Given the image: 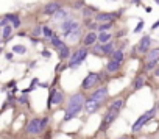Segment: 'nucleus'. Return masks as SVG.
<instances>
[{"label":"nucleus","instance_id":"1","mask_svg":"<svg viewBox=\"0 0 159 139\" xmlns=\"http://www.w3.org/2000/svg\"><path fill=\"white\" fill-rule=\"evenodd\" d=\"M86 105V100H84V95L83 94H73L70 99H69V103L66 106V114H64V122H69L72 120L75 116L80 114Z\"/></svg>","mask_w":159,"mask_h":139},{"label":"nucleus","instance_id":"2","mask_svg":"<svg viewBox=\"0 0 159 139\" xmlns=\"http://www.w3.org/2000/svg\"><path fill=\"white\" fill-rule=\"evenodd\" d=\"M47 122H48L47 117H42V119L36 117V119L30 120V123L27 125V133L28 134H38V133H41L42 130H45Z\"/></svg>","mask_w":159,"mask_h":139},{"label":"nucleus","instance_id":"3","mask_svg":"<svg viewBox=\"0 0 159 139\" xmlns=\"http://www.w3.org/2000/svg\"><path fill=\"white\" fill-rule=\"evenodd\" d=\"M154 113H156V109H154V108H151L150 111L143 113V114H142V116H140V117H139V119H137L134 123H133V127H131V131H133V133H137V131H139V130H140V128H142V127H143V125L148 122V120H151V119L154 117Z\"/></svg>","mask_w":159,"mask_h":139},{"label":"nucleus","instance_id":"4","mask_svg":"<svg viewBox=\"0 0 159 139\" xmlns=\"http://www.w3.org/2000/svg\"><path fill=\"white\" fill-rule=\"evenodd\" d=\"M86 56H88V49H86V47L76 50V52L70 56V59H69V67H70V69H75L76 66H80V64L86 59Z\"/></svg>","mask_w":159,"mask_h":139},{"label":"nucleus","instance_id":"5","mask_svg":"<svg viewBox=\"0 0 159 139\" xmlns=\"http://www.w3.org/2000/svg\"><path fill=\"white\" fill-rule=\"evenodd\" d=\"M80 28V25H78V22L75 21V19H72V17H69V19H66L64 22H62V25H61V30H62V35L64 36H70V33H73L75 30H78Z\"/></svg>","mask_w":159,"mask_h":139},{"label":"nucleus","instance_id":"6","mask_svg":"<svg viewBox=\"0 0 159 139\" xmlns=\"http://www.w3.org/2000/svg\"><path fill=\"white\" fill-rule=\"evenodd\" d=\"M98 80H100V75L98 74H95V72H91V74H88V77L83 80V89H91L94 85H97L98 83Z\"/></svg>","mask_w":159,"mask_h":139},{"label":"nucleus","instance_id":"7","mask_svg":"<svg viewBox=\"0 0 159 139\" xmlns=\"http://www.w3.org/2000/svg\"><path fill=\"white\" fill-rule=\"evenodd\" d=\"M62 97H64V94H62L61 91L52 89V91H50V95H48V100H47V106L50 108L52 105H58V103H61V102H62Z\"/></svg>","mask_w":159,"mask_h":139},{"label":"nucleus","instance_id":"8","mask_svg":"<svg viewBox=\"0 0 159 139\" xmlns=\"http://www.w3.org/2000/svg\"><path fill=\"white\" fill-rule=\"evenodd\" d=\"M117 114H119V113H116V111H108V113H106V116H105V117H103V120H102L100 130H102V131H105V130H106V128H108L114 120H116Z\"/></svg>","mask_w":159,"mask_h":139},{"label":"nucleus","instance_id":"9","mask_svg":"<svg viewBox=\"0 0 159 139\" xmlns=\"http://www.w3.org/2000/svg\"><path fill=\"white\" fill-rule=\"evenodd\" d=\"M106 97H108V88H100V89H97L95 92H92L89 99L97 100V102H103Z\"/></svg>","mask_w":159,"mask_h":139},{"label":"nucleus","instance_id":"10","mask_svg":"<svg viewBox=\"0 0 159 139\" xmlns=\"http://www.w3.org/2000/svg\"><path fill=\"white\" fill-rule=\"evenodd\" d=\"M100 103H102V102H97V100L88 99V100H86V105H84V111H86L88 114H94V113L98 109Z\"/></svg>","mask_w":159,"mask_h":139},{"label":"nucleus","instance_id":"11","mask_svg":"<svg viewBox=\"0 0 159 139\" xmlns=\"http://www.w3.org/2000/svg\"><path fill=\"white\" fill-rule=\"evenodd\" d=\"M116 16H117V14H114V13H98V14L95 16V19H97L98 22L108 24V22H112V21L116 19Z\"/></svg>","mask_w":159,"mask_h":139},{"label":"nucleus","instance_id":"12","mask_svg":"<svg viewBox=\"0 0 159 139\" xmlns=\"http://www.w3.org/2000/svg\"><path fill=\"white\" fill-rule=\"evenodd\" d=\"M59 10H61V5L56 3V2L47 3V5L44 7V13H45V14H52V16H55V13H58Z\"/></svg>","mask_w":159,"mask_h":139},{"label":"nucleus","instance_id":"13","mask_svg":"<svg viewBox=\"0 0 159 139\" xmlns=\"http://www.w3.org/2000/svg\"><path fill=\"white\" fill-rule=\"evenodd\" d=\"M150 45H151V38L150 36H143L140 39V42L137 44V50L139 52H147L150 49Z\"/></svg>","mask_w":159,"mask_h":139},{"label":"nucleus","instance_id":"14","mask_svg":"<svg viewBox=\"0 0 159 139\" xmlns=\"http://www.w3.org/2000/svg\"><path fill=\"white\" fill-rule=\"evenodd\" d=\"M97 39H98V36L95 35V33H88L86 36H84V45L88 47V45H94L95 42H97Z\"/></svg>","mask_w":159,"mask_h":139},{"label":"nucleus","instance_id":"15","mask_svg":"<svg viewBox=\"0 0 159 139\" xmlns=\"http://www.w3.org/2000/svg\"><path fill=\"white\" fill-rule=\"evenodd\" d=\"M122 106H123V100H122V99L114 100V102L111 103V106H109V111H116V113H119V111L122 109Z\"/></svg>","mask_w":159,"mask_h":139},{"label":"nucleus","instance_id":"16","mask_svg":"<svg viewBox=\"0 0 159 139\" xmlns=\"http://www.w3.org/2000/svg\"><path fill=\"white\" fill-rule=\"evenodd\" d=\"M102 52L106 53V55H112L116 50H114V44L112 42H108V44H103L102 45Z\"/></svg>","mask_w":159,"mask_h":139},{"label":"nucleus","instance_id":"17","mask_svg":"<svg viewBox=\"0 0 159 139\" xmlns=\"http://www.w3.org/2000/svg\"><path fill=\"white\" fill-rule=\"evenodd\" d=\"M119 67H120V63H117V61H109L108 63V66H106V69H108V72H117L119 71Z\"/></svg>","mask_w":159,"mask_h":139},{"label":"nucleus","instance_id":"18","mask_svg":"<svg viewBox=\"0 0 159 139\" xmlns=\"http://www.w3.org/2000/svg\"><path fill=\"white\" fill-rule=\"evenodd\" d=\"M147 58H148V61H157V59H159V49L150 50L148 55H147Z\"/></svg>","mask_w":159,"mask_h":139},{"label":"nucleus","instance_id":"19","mask_svg":"<svg viewBox=\"0 0 159 139\" xmlns=\"http://www.w3.org/2000/svg\"><path fill=\"white\" fill-rule=\"evenodd\" d=\"M53 19H56V21H61V19H62V21H66V19H69V17H67V11H66L64 8H61L58 13H55Z\"/></svg>","mask_w":159,"mask_h":139},{"label":"nucleus","instance_id":"20","mask_svg":"<svg viewBox=\"0 0 159 139\" xmlns=\"http://www.w3.org/2000/svg\"><path fill=\"white\" fill-rule=\"evenodd\" d=\"M123 58H125V53H123V50H116V52L112 53V61L122 63V61H123Z\"/></svg>","mask_w":159,"mask_h":139},{"label":"nucleus","instance_id":"21","mask_svg":"<svg viewBox=\"0 0 159 139\" xmlns=\"http://www.w3.org/2000/svg\"><path fill=\"white\" fill-rule=\"evenodd\" d=\"M111 35L109 33H100V36H98V41H100V44H108L109 41H111Z\"/></svg>","mask_w":159,"mask_h":139},{"label":"nucleus","instance_id":"22","mask_svg":"<svg viewBox=\"0 0 159 139\" xmlns=\"http://www.w3.org/2000/svg\"><path fill=\"white\" fill-rule=\"evenodd\" d=\"M52 44H53L55 47H58V49H62V47H64V42H62L58 36H53V38H52Z\"/></svg>","mask_w":159,"mask_h":139},{"label":"nucleus","instance_id":"23","mask_svg":"<svg viewBox=\"0 0 159 139\" xmlns=\"http://www.w3.org/2000/svg\"><path fill=\"white\" fill-rule=\"evenodd\" d=\"M7 17H8L11 22H13V27H14V28H17V27L20 25V21L17 19V16H14V14H10V16H7Z\"/></svg>","mask_w":159,"mask_h":139},{"label":"nucleus","instance_id":"24","mask_svg":"<svg viewBox=\"0 0 159 139\" xmlns=\"http://www.w3.org/2000/svg\"><path fill=\"white\" fill-rule=\"evenodd\" d=\"M11 31H13V27H11V25L3 27V33H2L3 39H8V38H10V35H11Z\"/></svg>","mask_w":159,"mask_h":139},{"label":"nucleus","instance_id":"25","mask_svg":"<svg viewBox=\"0 0 159 139\" xmlns=\"http://www.w3.org/2000/svg\"><path fill=\"white\" fill-rule=\"evenodd\" d=\"M59 58H61V59L69 58V49H67V45H64L62 49H59Z\"/></svg>","mask_w":159,"mask_h":139},{"label":"nucleus","instance_id":"26","mask_svg":"<svg viewBox=\"0 0 159 139\" xmlns=\"http://www.w3.org/2000/svg\"><path fill=\"white\" fill-rule=\"evenodd\" d=\"M111 27H112V22H108V24H100L98 30H100V33H106V30H109Z\"/></svg>","mask_w":159,"mask_h":139},{"label":"nucleus","instance_id":"27","mask_svg":"<svg viewBox=\"0 0 159 139\" xmlns=\"http://www.w3.org/2000/svg\"><path fill=\"white\" fill-rule=\"evenodd\" d=\"M143 86V78L142 77H137L136 81H134V89H140Z\"/></svg>","mask_w":159,"mask_h":139},{"label":"nucleus","instance_id":"28","mask_svg":"<svg viewBox=\"0 0 159 139\" xmlns=\"http://www.w3.org/2000/svg\"><path fill=\"white\" fill-rule=\"evenodd\" d=\"M13 52H14V53H25L27 49H25L24 45H14V47H13Z\"/></svg>","mask_w":159,"mask_h":139},{"label":"nucleus","instance_id":"29","mask_svg":"<svg viewBox=\"0 0 159 139\" xmlns=\"http://www.w3.org/2000/svg\"><path fill=\"white\" fill-rule=\"evenodd\" d=\"M42 30H44V36H47V38H53V36H55L50 27H44Z\"/></svg>","mask_w":159,"mask_h":139},{"label":"nucleus","instance_id":"30","mask_svg":"<svg viewBox=\"0 0 159 139\" xmlns=\"http://www.w3.org/2000/svg\"><path fill=\"white\" fill-rule=\"evenodd\" d=\"M156 63H157V61H148V63H147V66H145V69H147V71H151V69H154Z\"/></svg>","mask_w":159,"mask_h":139},{"label":"nucleus","instance_id":"31","mask_svg":"<svg viewBox=\"0 0 159 139\" xmlns=\"http://www.w3.org/2000/svg\"><path fill=\"white\" fill-rule=\"evenodd\" d=\"M80 31H81V30H80V28H78V30H75L73 33H70V36H69V39H72V41H73V39H76V38L80 36Z\"/></svg>","mask_w":159,"mask_h":139},{"label":"nucleus","instance_id":"32","mask_svg":"<svg viewBox=\"0 0 159 139\" xmlns=\"http://www.w3.org/2000/svg\"><path fill=\"white\" fill-rule=\"evenodd\" d=\"M33 35H34V36H39V35H44V30H42L41 27H36V28L33 30Z\"/></svg>","mask_w":159,"mask_h":139},{"label":"nucleus","instance_id":"33","mask_svg":"<svg viewBox=\"0 0 159 139\" xmlns=\"http://www.w3.org/2000/svg\"><path fill=\"white\" fill-rule=\"evenodd\" d=\"M142 27H143V22H139V25L134 28V33H139V31L142 30Z\"/></svg>","mask_w":159,"mask_h":139},{"label":"nucleus","instance_id":"34","mask_svg":"<svg viewBox=\"0 0 159 139\" xmlns=\"http://www.w3.org/2000/svg\"><path fill=\"white\" fill-rule=\"evenodd\" d=\"M7 24H8V17L2 19V22H0V25H2V27H7Z\"/></svg>","mask_w":159,"mask_h":139},{"label":"nucleus","instance_id":"35","mask_svg":"<svg viewBox=\"0 0 159 139\" xmlns=\"http://www.w3.org/2000/svg\"><path fill=\"white\" fill-rule=\"evenodd\" d=\"M81 5H83V2H76L73 7H75V8H81Z\"/></svg>","mask_w":159,"mask_h":139},{"label":"nucleus","instance_id":"36","mask_svg":"<svg viewBox=\"0 0 159 139\" xmlns=\"http://www.w3.org/2000/svg\"><path fill=\"white\" fill-rule=\"evenodd\" d=\"M42 55H44L45 58H48V56H50V52H47V50H44V52H42Z\"/></svg>","mask_w":159,"mask_h":139},{"label":"nucleus","instance_id":"37","mask_svg":"<svg viewBox=\"0 0 159 139\" xmlns=\"http://www.w3.org/2000/svg\"><path fill=\"white\" fill-rule=\"evenodd\" d=\"M154 75H156V77H159V67H157L156 71H154Z\"/></svg>","mask_w":159,"mask_h":139},{"label":"nucleus","instance_id":"38","mask_svg":"<svg viewBox=\"0 0 159 139\" xmlns=\"http://www.w3.org/2000/svg\"><path fill=\"white\" fill-rule=\"evenodd\" d=\"M119 139H131L129 136H122V137H119Z\"/></svg>","mask_w":159,"mask_h":139},{"label":"nucleus","instance_id":"39","mask_svg":"<svg viewBox=\"0 0 159 139\" xmlns=\"http://www.w3.org/2000/svg\"><path fill=\"white\" fill-rule=\"evenodd\" d=\"M156 27H159V21H157V22H156V24L153 25V28H156Z\"/></svg>","mask_w":159,"mask_h":139},{"label":"nucleus","instance_id":"40","mask_svg":"<svg viewBox=\"0 0 159 139\" xmlns=\"http://www.w3.org/2000/svg\"><path fill=\"white\" fill-rule=\"evenodd\" d=\"M156 2H157V3H159V0H156Z\"/></svg>","mask_w":159,"mask_h":139},{"label":"nucleus","instance_id":"41","mask_svg":"<svg viewBox=\"0 0 159 139\" xmlns=\"http://www.w3.org/2000/svg\"><path fill=\"white\" fill-rule=\"evenodd\" d=\"M157 106H159V105H157Z\"/></svg>","mask_w":159,"mask_h":139}]
</instances>
